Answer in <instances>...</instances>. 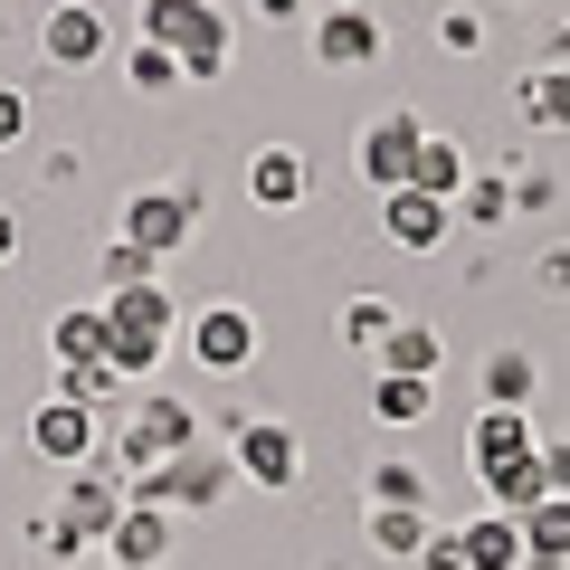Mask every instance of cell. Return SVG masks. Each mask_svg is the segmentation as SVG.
<instances>
[{"label":"cell","instance_id":"cell-1","mask_svg":"<svg viewBox=\"0 0 570 570\" xmlns=\"http://www.w3.org/2000/svg\"><path fill=\"white\" fill-rule=\"evenodd\" d=\"M105 324H115V352H105V362H115V381H142V371L171 352V333H181L190 314L171 305V285L153 276V285H124V295H105Z\"/></svg>","mask_w":570,"mask_h":570},{"label":"cell","instance_id":"cell-2","mask_svg":"<svg viewBox=\"0 0 570 570\" xmlns=\"http://www.w3.org/2000/svg\"><path fill=\"white\" fill-rule=\"evenodd\" d=\"M142 39L181 58V86L228 77V10H209V0H142Z\"/></svg>","mask_w":570,"mask_h":570},{"label":"cell","instance_id":"cell-3","mask_svg":"<svg viewBox=\"0 0 570 570\" xmlns=\"http://www.w3.org/2000/svg\"><path fill=\"white\" fill-rule=\"evenodd\" d=\"M190 448H200V419H190L181 400H134V419L105 438V466H124V485H134V475L171 466V456H190Z\"/></svg>","mask_w":570,"mask_h":570},{"label":"cell","instance_id":"cell-4","mask_svg":"<svg viewBox=\"0 0 570 570\" xmlns=\"http://www.w3.org/2000/svg\"><path fill=\"white\" fill-rule=\"evenodd\" d=\"M228 466H238L257 494H295V475H305V438H295L285 419H228Z\"/></svg>","mask_w":570,"mask_h":570},{"label":"cell","instance_id":"cell-5","mask_svg":"<svg viewBox=\"0 0 570 570\" xmlns=\"http://www.w3.org/2000/svg\"><path fill=\"white\" fill-rule=\"evenodd\" d=\"M419 142H428V124L409 115V105H381V115L362 124V142H352V171H362L371 190H409V163H419Z\"/></svg>","mask_w":570,"mask_h":570},{"label":"cell","instance_id":"cell-6","mask_svg":"<svg viewBox=\"0 0 570 570\" xmlns=\"http://www.w3.org/2000/svg\"><path fill=\"white\" fill-rule=\"evenodd\" d=\"M228 448H190V456H171V466H153V475H134V504H163V513H200V504H219L228 494Z\"/></svg>","mask_w":570,"mask_h":570},{"label":"cell","instance_id":"cell-7","mask_svg":"<svg viewBox=\"0 0 570 570\" xmlns=\"http://www.w3.org/2000/svg\"><path fill=\"white\" fill-rule=\"evenodd\" d=\"M181 352L209 371V381H238V371L257 362V314H247V305H200L181 324Z\"/></svg>","mask_w":570,"mask_h":570},{"label":"cell","instance_id":"cell-8","mask_svg":"<svg viewBox=\"0 0 570 570\" xmlns=\"http://www.w3.org/2000/svg\"><path fill=\"white\" fill-rule=\"evenodd\" d=\"M190 228H200V200H190V190H134V200H124V219H115V238H134L142 257H181L190 247Z\"/></svg>","mask_w":570,"mask_h":570},{"label":"cell","instance_id":"cell-9","mask_svg":"<svg viewBox=\"0 0 570 570\" xmlns=\"http://www.w3.org/2000/svg\"><path fill=\"white\" fill-rule=\"evenodd\" d=\"M105 48H115V20H105L96 0H58L39 20V58L58 67V77H86V67H105Z\"/></svg>","mask_w":570,"mask_h":570},{"label":"cell","instance_id":"cell-10","mask_svg":"<svg viewBox=\"0 0 570 570\" xmlns=\"http://www.w3.org/2000/svg\"><path fill=\"white\" fill-rule=\"evenodd\" d=\"M124 504H134L124 466H77V475H67V494H58V523L77 532L86 551H105V532L124 523Z\"/></svg>","mask_w":570,"mask_h":570},{"label":"cell","instance_id":"cell-11","mask_svg":"<svg viewBox=\"0 0 570 570\" xmlns=\"http://www.w3.org/2000/svg\"><path fill=\"white\" fill-rule=\"evenodd\" d=\"M105 428H115V419H96V409H77V400H39V409H29V448H39L48 466L77 475V466H96Z\"/></svg>","mask_w":570,"mask_h":570},{"label":"cell","instance_id":"cell-12","mask_svg":"<svg viewBox=\"0 0 570 570\" xmlns=\"http://www.w3.org/2000/svg\"><path fill=\"white\" fill-rule=\"evenodd\" d=\"M305 39H314V67H371L381 58V20H371L362 0H314V20H305Z\"/></svg>","mask_w":570,"mask_h":570},{"label":"cell","instance_id":"cell-13","mask_svg":"<svg viewBox=\"0 0 570 570\" xmlns=\"http://www.w3.org/2000/svg\"><path fill=\"white\" fill-rule=\"evenodd\" d=\"M305 190H314V163L295 153V142H266V153H247V200H257L266 219L305 209Z\"/></svg>","mask_w":570,"mask_h":570},{"label":"cell","instance_id":"cell-14","mask_svg":"<svg viewBox=\"0 0 570 570\" xmlns=\"http://www.w3.org/2000/svg\"><path fill=\"white\" fill-rule=\"evenodd\" d=\"M448 228H456V209H448V200H428V190H390V200H381V238L400 247V257L448 247Z\"/></svg>","mask_w":570,"mask_h":570},{"label":"cell","instance_id":"cell-15","mask_svg":"<svg viewBox=\"0 0 570 570\" xmlns=\"http://www.w3.org/2000/svg\"><path fill=\"white\" fill-rule=\"evenodd\" d=\"M532 448H542L532 409H475V428H466V466H475V475L513 466V456H532Z\"/></svg>","mask_w":570,"mask_h":570},{"label":"cell","instance_id":"cell-16","mask_svg":"<svg viewBox=\"0 0 570 570\" xmlns=\"http://www.w3.org/2000/svg\"><path fill=\"white\" fill-rule=\"evenodd\" d=\"M171 561V513L163 504H124V523L105 532V570H163Z\"/></svg>","mask_w":570,"mask_h":570},{"label":"cell","instance_id":"cell-17","mask_svg":"<svg viewBox=\"0 0 570 570\" xmlns=\"http://www.w3.org/2000/svg\"><path fill=\"white\" fill-rule=\"evenodd\" d=\"M48 352H58V371H86L115 352V324H105V305H67L58 324H48Z\"/></svg>","mask_w":570,"mask_h":570},{"label":"cell","instance_id":"cell-18","mask_svg":"<svg viewBox=\"0 0 570 570\" xmlns=\"http://www.w3.org/2000/svg\"><path fill=\"white\" fill-rule=\"evenodd\" d=\"M466 570H523V513H466Z\"/></svg>","mask_w":570,"mask_h":570},{"label":"cell","instance_id":"cell-19","mask_svg":"<svg viewBox=\"0 0 570 570\" xmlns=\"http://www.w3.org/2000/svg\"><path fill=\"white\" fill-rule=\"evenodd\" d=\"M523 570H570V494H542L523 513Z\"/></svg>","mask_w":570,"mask_h":570},{"label":"cell","instance_id":"cell-20","mask_svg":"<svg viewBox=\"0 0 570 570\" xmlns=\"http://www.w3.org/2000/svg\"><path fill=\"white\" fill-rule=\"evenodd\" d=\"M475 494H485V513H532V504L551 494L542 448H532V456H513V466H494V475H475Z\"/></svg>","mask_w":570,"mask_h":570},{"label":"cell","instance_id":"cell-21","mask_svg":"<svg viewBox=\"0 0 570 570\" xmlns=\"http://www.w3.org/2000/svg\"><path fill=\"white\" fill-rule=\"evenodd\" d=\"M513 105H523L532 134H570V67H532V77L513 86Z\"/></svg>","mask_w":570,"mask_h":570},{"label":"cell","instance_id":"cell-22","mask_svg":"<svg viewBox=\"0 0 570 570\" xmlns=\"http://www.w3.org/2000/svg\"><path fill=\"white\" fill-rule=\"evenodd\" d=\"M466 181H475L466 153H456L448 134H428V142H419V163H409V190H428V200H448V209H456V190H466Z\"/></svg>","mask_w":570,"mask_h":570},{"label":"cell","instance_id":"cell-23","mask_svg":"<svg viewBox=\"0 0 570 570\" xmlns=\"http://www.w3.org/2000/svg\"><path fill=\"white\" fill-rule=\"evenodd\" d=\"M362 532H371L381 561H419V551H428V513H409V504H371Z\"/></svg>","mask_w":570,"mask_h":570},{"label":"cell","instance_id":"cell-24","mask_svg":"<svg viewBox=\"0 0 570 570\" xmlns=\"http://www.w3.org/2000/svg\"><path fill=\"white\" fill-rule=\"evenodd\" d=\"M438 362H448L438 324H400V333L381 343V371H400V381H438Z\"/></svg>","mask_w":570,"mask_h":570},{"label":"cell","instance_id":"cell-25","mask_svg":"<svg viewBox=\"0 0 570 570\" xmlns=\"http://www.w3.org/2000/svg\"><path fill=\"white\" fill-rule=\"evenodd\" d=\"M428 409H438V381H400V371L371 381V419H381V428H419Z\"/></svg>","mask_w":570,"mask_h":570},{"label":"cell","instance_id":"cell-26","mask_svg":"<svg viewBox=\"0 0 570 570\" xmlns=\"http://www.w3.org/2000/svg\"><path fill=\"white\" fill-rule=\"evenodd\" d=\"M153 276H163V257H142L134 238H105L96 247V305H105V295H124V285H153Z\"/></svg>","mask_w":570,"mask_h":570},{"label":"cell","instance_id":"cell-27","mask_svg":"<svg viewBox=\"0 0 570 570\" xmlns=\"http://www.w3.org/2000/svg\"><path fill=\"white\" fill-rule=\"evenodd\" d=\"M532 352H485V409H523L532 400Z\"/></svg>","mask_w":570,"mask_h":570},{"label":"cell","instance_id":"cell-28","mask_svg":"<svg viewBox=\"0 0 570 570\" xmlns=\"http://www.w3.org/2000/svg\"><path fill=\"white\" fill-rule=\"evenodd\" d=\"M456 219H475V228H504V219H513V181H504V171H475V181L456 190Z\"/></svg>","mask_w":570,"mask_h":570},{"label":"cell","instance_id":"cell-29","mask_svg":"<svg viewBox=\"0 0 570 570\" xmlns=\"http://www.w3.org/2000/svg\"><path fill=\"white\" fill-rule=\"evenodd\" d=\"M390 333H400V314H390L381 295H352V305H343V343H352V352H371V362H381Z\"/></svg>","mask_w":570,"mask_h":570},{"label":"cell","instance_id":"cell-30","mask_svg":"<svg viewBox=\"0 0 570 570\" xmlns=\"http://www.w3.org/2000/svg\"><path fill=\"white\" fill-rule=\"evenodd\" d=\"M371 504H409V513H428V475L409 466V456H381V466H371Z\"/></svg>","mask_w":570,"mask_h":570},{"label":"cell","instance_id":"cell-31","mask_svg":"<svg viewBox=\"0 0 570 570\" xmlns=\"http://www.w3.org/2000/svg\"><path fill=\"white\" fill-rule=\"evenodd\" d=\"M124 86H134V96H171V86H181V58H171V48H153V39H134Z\"/></svg>","mask_w":570,"mask_h":570},{"label":"cell","instance_id":"cell-32","mask_svg":"<svg viewBox=\"0 0 570 570\" xmlns=\"http://www.w3.org/2000/svg\"><path fill=\"white\" fill-rule=\"evenodd\" d=\"M438 48H448V58H475V48H485V10H448V20H438Z\"/></svg>","mask_w":570,"mask_h":570},{"label":"cell","instance_id":"cell-33","mask_svg":"<svg viewBox=\"0 0 570 570\" xmlns=\"http://www.w3.org/2000/svg\"><path fill=\"white\" fill-rule=\"evenodd\" d=\"M20 142H29V96L0 77V153H20Z\"/></svg>","mask_w":570,"mask_h":570},{"label":"cell","instance_id":"cell-34","mask_svg":"<svg viewBox=\"0 0 570 570\" xmlns=\"http://www.w3.org/2000/svg\"><path fill=\"white\" fill-rule=\"evenodd\" d=\"M419 570H466V532H428Z\"/></svg>","mask_w":570,"mask_h":570},{"label":"cell","instance_id":"cell-35","mask_svg":"<svg viewBox=\"0 0 570 570\" xmlns=\"http://www.w3.org/2000/svg\"><path fill=\"white\" fill-rule=\"evenodd\" d=\"M542 475H551V494H570V438H551V428H542Z\"/></svg>","mask_w":570,"mask_h":570},{"label":"cell","instance_id":"cell-36","mask_svg":"<svg viewBox=\"0 0 570 570\" xmlns=\"http://www.w3.org/2000/svg\"><path fill=\"white\" fill-rule=\"evenodd\" d=\"M561 200V181H542V171H523V181H513V209H551Z\"/></svg>","mask_w":570,"mask_h":570},{"label":"cell","instance_id":"cell-37","mask_svg":"<svg viewBox=\"0 0 570 570\" xmlns=\"http://www.w3.org/2000/svg\"><path fill=\"white\" fill-rule=\"evenodd\" d=\"M532 276H542L551 295H570V247H542V266H532Z\"/></svg>","mask_w":570,"mask_h":570},{"label":"cell","instance_id":"cell-38","mask_svg":"<svg viewBox=\"0 0 570 570\" xmlns=\"http://www.w3.org/2000/svg\"><path fill=\"white\" fill-rule=\"evenodd\" d=\"M257 20H314V0H247Z\"/></svg>","mask_w":570,"mask_h":570},{"label":"cell","instance_id":"cell-39","mask_svg":"<svg viewBox=\"0 0 570 570\" xmlns=\"http://www.w3.org/2000/svg\"><path fill=\"white\" fill-rule=\"evenodd\" d=\"M10 257H20V209L0 200V266H10Z\"/></svg>","mask_w":570,"mask_h":570}]
</instances>
